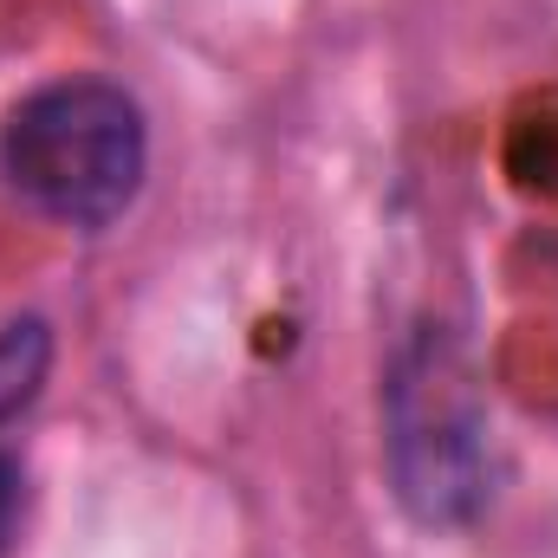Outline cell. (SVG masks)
<instances>
[{
	"mask_svg": "<svg viewBox=\"0 0 558 558\" xmlns=\"http://www.w3.org/2000/svg\"><path fill=\"white\" fill-rule=\"evenodd\" d=\"M13 513H20V474L0 461V539L13 533Z\"/></svg>",
	"mask_w": 558,
	"mask_h": 558,
	"instance_id": "obj_4",
	"label": "cell"
},
{
	"mask_svg": "<svg viewBox=\"0 0 558 558\" xmlns=\"http://www.w3.org/2000/svg\"><path fill=\"white\" fill-rule=\"evenodd\" d=\"M143 105L111 78H52L0 124V182L59 228H111L143 189Z\"/></svg>",
	"mask_w": 558,
	"mask_h": 558,
	"instance_id": "obj_1",
	"label": "cell"
},
{
	"mask_svg": "<svg viewBox=\"0 0 558 558\" xmlns=\"http://www.w3.org/2000/svg\"><path fill=\"white\" fill-rule=\"evenodd\" d=\"M52 371V331L46 318H13L0 325V422H13Z\"/></svg>",
	"mask_w": 558,
	"mask_h": 558,
	"instance_id": "obj_3",
	"label": "cell"
},
{
	"mask_svg": "<svg viewBox=\"0 0 558 558\" xmlns=\"http://www.w3.org/2000/svg\"><path fill=\"white\" fill-rule=\"evenodd\" d=\"M474 357L454 331L422 325L384 384L390 487L416 526H468L494 487V441Z\"/></svg>",
	"mask_w": 558,
	"mask_h": 558,
	"instance_id": "obj_2",
	"label": "cell"
}]
</instances>
